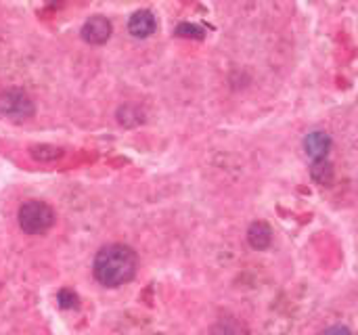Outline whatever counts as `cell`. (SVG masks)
Returning a JSON list of instances; mask_svg holds the SVG:
<instances>
[{"instance_id": "1", "label": "cell", "mask_w": 358, "mask_h": 335, "mask_svg": "<svg viewBox=\"0 0 358 335\" xmlns=\"http://www.w3.org/2000/svg\"><path fill=\"white\" fill-rule=\"evenodd\" d=\"M138 269L136 252L124 243H113L103 248L92 264L96 281L105 287H120L134 279Z\"/></svg>"}, {"instance_id": "2", "label": "cell", "mask_w": 358, "mask_h": 335, "mask_svg": "<svg viewBox=\"0 0 358 335\" xmlns=\"http://www.w3.org/2000/svg\"><path fill=\"white\" fill-rule=\"evenodd\" d=\"M19 227L27 235H44L52 224H55V212L48 204L44 201H25L19 208Z\"/></svg>"}, {"instance_id": "3", "label": "cell", "mask_w": 358, "mask_h": 335, "mask_svg": "<svg viewBox=\"0 0 358 335\" xmlns=\"http://www.w3.org/2000/svg\"><path fill=\"white\" fill-rule=\"evenodd\" d=\"M0 115L4 117H10L15 122H21V120H27L34 115V103L31 99L19 90V88H10V90H4L0 94Z\"/></svg>"}, {"instance_id": "4", "label": "cell", "mask_w": 358, "mask_h": 335, "mask_svg": "<svg viewBox=\"0 0 358 335\" xmlns=\"http://www.w3.org/2000/svg\"><path fill=\"white\" fill-rule=\"evenodd\" d=\"M111 21L103 15H94L90 17L84 25H82V38L90 44H103L109 40L111 36Z\"/></svg>"}, {"instance_id": "5", "label": "cell", "mask_w": 358, "mask_h": 335, "mask_svg": "<svg viewBox=\"0 0 358 335\" xmlns=\"http://www.w3.org/2000/svg\"><path fill=\"white\" fill-rule=\"evenodd\" d=\"M331 149V136L323 130H315L310 134H306L304 138V151L306 155L313 159V162H319V159H325L327 153Z\"/></svg>"}, {"instance_id": "6", "label": "cell", "mask_w": 358, "mask_h": 335, "mask_svg": "<svg viewBox=\"0 0 358 335\" xmlns=\"http://www.w3.org/2000/svg\"><path fill=\"white\" fill-rule=\"evenodd\" d=\"M128 29L134 38H147L151 36L155 29H157V21H155V15L151 10H136L130 21H128Z\"/></svg>"}, {"instance_id": "7", "label": "cell", "mask_w": 358, "mask_h": 335, "mask_svg": "<svg viewBox=\"0 0 358 335\" xmlns=\"http://www.w3.org/2000/svg\"><path fill=\"white\" fill-rule=\"evenodd\" d=\"M248 241L254 250L262 252V250L271 248V243H273V229L266 222L258 220L248 229Z\"/></svg>"}, {"instance_id": "8", "label": "cell", "mask_w": 358, "mask_h": 335, "mask_svg": "<svg viewBox=\"0 0 358 335\" xmlns=\"http://www.w3.org/2000/svg\"><path fill=\"white\" fill-rule=\"evenodd\" d=\"M310 174H313V178H315L317 183L327 185V183L331 180V176H334V170H331V164H329L327 159H319V162L313 164Z\"/></svg>"}, {"instance_id": "9", "label": "cell", "mask_w": 358, "mask_h": 335, "mask_svg": "<svg viewBox=\"0 0 358 335\" xmlns=\"http://www.w3.org/2000/svg\"><path fill=\"white\" fill-rule=\"evenodd\" d=\"M117 117H120V122L124 124V126H134V124H138V122H143L141 117V111L136 109V107H132V105H124L120 111H117Z\"/></svg>"}, {"instance_id": "10", "label": "cell", "mask_w": 358, "mask_h": 335, "mask_svg": "<svg viewBox=\"0 0 358 335\" xmlns=\"http://www.w3.org/2000/svg\"><path fill=\"white\" fill-rule=\"evenodd\" d=\"M203 27L195 25V23H180L176 27V36H182V38H203Z\"/></svg>"}, {"instance_id": "11", "label": "cell", "mask_w": 358, "mask_h": 335, "mask_svg": "<svg viewBox=\"0 0 358 335\" xmlns=\"http://www.w3.org/2000/svg\"><path fill=\"white\" fill-rule=\"evenodd\" d=\"M57 300H59V306H61V308H65V311H69V308H78V304H80L78 296H76L71 290H61V292H59V296H57Z\"/></svg>"}, {"instance_id": "12", "label": "cell", "mask_w": 358, "mask_h": 335, "mask_svg": "<svg viewBox=\"0 0 358 335\" xmlns=\"http://www.w3.org/2000/svg\"><path fill=\"white\" fill-rule=\"evenodd\" d=\"M212 335H241V327L235 321H220Z\"/></svg>"}, {"instance_id": "13", "label": "cell", "mask_w": 358, "mask_h": 335, "mask_svg": "<svg viewBox=\"0 0 358 335\" xmlns=\"http://www.w3.org/2000/svg\"><path fill=\"white\" fill-rule=\"evenodd\" d=\"M321 335H352V332L346 329V327H329V329H325Z\"/></svg>"}]
</instances>
